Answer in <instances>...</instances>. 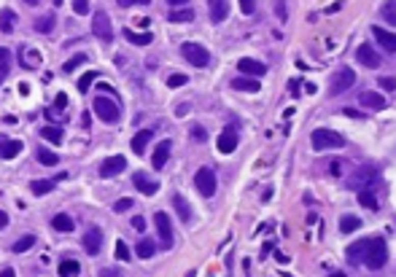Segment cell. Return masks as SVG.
I'll use <instances>...</instances> for the list:
<instances>
[{
    "label": "cell",
    "mask_w": 396,
    "mask_h": 277,
    "mask_svg": "<svg viewBox=\"0 0 396 277\" xmlns=\"http://www.w3.org/2000/svg\"><path fill=\"white\" fill-rule=\"evenodd\" d=\"M207 8H210V22L221 24L226 16H229V0H207Z\"/></svg>",
    "instance_id": "16"
},
{
    "label": "cell",
    "mask_w": 396,
    "mask_h": 277,
    "mask_svg": "<svg viewBox=\"0 0 396 277\" xmlns=\"http://www.w3.org/2000/svg\"><path fill=\"white\" fill-rule=\"evenodd\" d=\"M116 3H119L121 8H127V6H148L151 0H116Z\"/></svg>",
    "instance_id": "47"
},
{
    "label": "cell",
    "mask_w": 396,
    "mask_h": 277,
    "mask_svg": "<svg viewBox=\"0 0 396 277\" xmlns=\"http://www.w3.org/2000/svg\"><path fill=\"white\" fill-rule=\"evenodd\" d=\"M189 135H192V140H197V143H205L207 140V132H205V127H200V124H192Z\"/></svg>",
    "instance_id": "42"
},
{
    "label": "cell",
    "mask_w": 396,
    "mask_h": 277,
    "mask_svg": "<svg viewBox=\"0 0 396 277\" xmlns=\"http://www.w3.org/2000/svg\"><path fill=\"white\" fill-rule=\"evenodd\" d=\"M329 277H348V274H345V272H332Z\"/></svg>",
    "instance_id": "58"
},
{
    "label": "cell",
    "mask_w": 396,
    "mask_h": 277,
    "mask_svg": "<svg viewBox=\"0 0 396 277\" xmlns=\"http://www.w3.org/2000/svg\"><path fill=\"white\" fill-rule=\"evenodd\" d=\"M173 207H175V213H178V218H181L183 224L192 221V207H189V202L181 194H173Z\"/></svg>",
    "instance_id": "23"
},
{
    "label": "cell",
    "mask_w": 396,
    "mask_h": 277,
    "mask_svg": "<svg viewBox=\"0 0 396 277\" xmlns=\"http://www.w3.org/2000/svg\"><path fill=\"white\" fill-rule=\"evenodd\" d=\"M24 3H27V6H35V3H41V0H24Z\"/></svg>",
    "instance_id": "59"
},
{
    "label": "cell",
    "mask_w": 396,
    "mask_h": 277,
    "mask_svg": "<svg viewBox=\"0 0 396 277\" xmlns=\"http://www.w3.org/2000/svg\"><path fill=\"white\" fill-rule=\"evenodd\" d=\"M54 180H33V183H30V191H33V194L35 197H41V194H49V191H54Z\"/></svg>",
    "instance_id": "32"
},
{
    "label": "cell",
    "mask_w": 396,
    "mask_h": 277,
    "mask_svg": "<svg viewBox=\"0 0 396 277\" xmlns=\"http://www.w3.org/2000/svg\"><path fill=\"white\" fill-rule=\"evenodd\" d=\"M356 60L364 65V68H369V70H375V68H380V62H383V57L377 54L369 43H361L356 49Z\"/></svg>",
    "instance_id": "11"
},
{
    "label": "cell",
    "mask_w": 396,
    "mask_h": 277,
    "mask_svg": "<svg viewBox=\"0 0 396 277\" xmlns=\"http://www.w3.org/2000/svg\"><path fill=\"white\" fill-rule=\"evenodd\" d=\"M181 54H183V60L186 62H192L194 68H207L210 65V54H207V49L205 46H200V43H183L181 46Z\"/></svg>",
    "instance_id": "4"
},
{
    "label": "cell",
    "mask_w": 396,
    "mask_h": 277,
    "mask_svg": "<svg viewBox=\"0 0 396 277\" xmlns=\"http://www.w3.org/2000/svg\"><path fill=\"white\" fill-rule=\"evenodd\" d=\"M81 247L87 251L89 256H97L102 251V229L100 226H89L81 237Z\"/></svg>",
    "instance_id": "8"
},
{
    "label": "cell",
    "mask_w": 396,
    "mask_h": 277,
    "mask_svg": "<svg viewBox=\"0 0 396 277\" xmlns=\"http://www.w3.org/2000/svg\"><path fill=\"white\" fill-rule=\"evenodd\" d=\"M124 167H127V159L124 156H111V159H105L100 164V175L102 178H113V175H119Z\"/></svg>",
    "instance_id": "15"
},
{
    "label": "cell",
    "mask_w": 396,
    "mask_h": 277,
    "mask_svg": "<svg viewBox=\"0 0 396 277\" xmlns=\"http://www.w3.org/2000/svg\"><path fill=\"white\" fill-rule=\"evenodd\" d=\"M192 19H194V11H189V8H181V11H167V22L181 24V22H192Z\"/></svg>",
    "instance_id": "34"
},
{
    "label": "cell",
    "mask_w": 396,
    "mask_h": 277,
    "mask_svg": "<svg viewBox=\"0 0 396 277\" xmlns=\"http://www.w3.org/2000/svg\"><path fill=\"white\" fill-rule=\"evenodd\" d=\"M22 151V140L14 137H0V159H14Z\"/></svg>",
    "instance_id": "19"
},
{
    "label": "cell",
    "mask_w": 396,
    "mask_h": 277,
    "mask_svg": "<svg viewBox=\"0 0 396 277\" xmlns=\"http://www.w3.org/2000/svg\"><path fill=\"white\" fill-rule=\"evenodd\" d=\"M377 183H380V178H377V170H375L372 164H361L351 178H348L345 188H351V191H361V188H375Z\"/></svg>",
    "instance_id": "1"
},
{
    "label": "cell",
    "mask_w": 396,
    "mask_h": 277,
    "mask_svg": "<svg viewBox=\"0 0 396 277\" xmlns=\"http://www.w3.org/2000/svg\"><path fill=\"white\" fill-rule=\"evenodd\" d=\"M78 272H81V264L75 261V259L60 261V269H57V274H60V277H78Z\"/></svg>",
    "instance_id": "24"
},
{
    "label": "cell",
    "mask_w": 396,
    "mask_h": 277,
    "mask_svg": "<svg viewBox=\"0 0 396 277\" xmlns=\"http://www.w3.org/2000/svg\"><path fill=\"white\" fill-rule=\"evenodd\" d=\"M154 224H156V232H159V240H162V247H173V226H170V218L167 213H154Z\"/></svg>",
    "instance_id": "9"
},
{
    "label": "cell",
    "mask_w": 396,
    "mask_h": 277,
    "mask_svg": "<svg viewBox=\"0 0 396 277\" xmlns=\"http://www.w3.org/2000/svg\"><path fill=\"white\" fill-rule=\"evenodd\" d=\"M124 38L129 43H135V46H148L151 41H154V35H151V33H135V30H124Z\"/></svg>",
    "instance_id": "28"
},
{
    "label": "cell",
    "mask_w": 396,
    "mask_h": 277,
    "mask_svg": "<svg viewBox=\"0 0 396 277\" xmlns=\"http://www.w3.org/2000/svg\"><path fill=\"white\" fill-rule=\"evenodd\" d=\"M194 186H197V191H200L202 197H213L216 186H219V183H216V173L210 167H200L194 173Z\"/></svg>",
    "instance_id": "6"
},
{
    "label": "cell",
    "mask_w": 396,
    "mask_h": 277,
    "mask_svg": "<svg viewBox=\"0 0 396 277\" xmlns=\"http://www.w3.org/2000/svg\"><path fill=\"white\" fill-rule=\"evenodd\" d=\"M393 6H396V3H393V0H388V3H385V6L380 8V14L385 16V22H388L391 27H393V22H396V14H393Z\"/></svg>",
    "instance_id": "43"
},
{
    "label": "cell",
    "mask_w": 396,
    "mask_h": 277,
    "mask_svg": "<svg viewBox=\"0 0 396 277\" xmlns=\"http://www.w3.org/2000/svg\"><path fill=\"white\" fill-rule=\"evenodd\" d=\"M167 156H170V140H162V143L154 148V156H151V164H154V170H162V167L167 164Z\"/></svg>",
    "instance_id": "22"
},
{
    "label": "cell",
    "mask_w": 396,
    "mask_h": 277,
    "mask_svg": "<svg viewBox=\"0 0 396 277\" xmlns=\"http://www.w3.org/2000/svg\"><path fill=\"white\" fill-rule=\"evenodd\" d=\"M100 73H94V70H89V73H84L81 78H78V92H89V87L94 84V78H97Z\"/></svg>",
    "instance_id": "40"
},
{
    "label": "cell",
    "mask_w": 396,
    "mask_h": 277,
    "mask_svg": "<svg viewBox=\"0 0 396 277\" xmlns=\"http://www.w3.org/2000/svg\"><path fill=\"white\" fill-rule=\"evenodd\" d=\"M54 108H68V97H65V94H57V100H54Z\"/></svg>",
    "instance_id": "49"
},
{
    "label": "cell",
    "mask_w": 396,
    "mask_h": 277,
    "mask_svg": "<svg viewBox=\"0 0 396 277\" xmlns=\"http://www.w3.org/2000/svg\"><path fill=\"white\" fill-rule=\"evenodd\" d=\"M237 70L243 75H251V78H259V75L267 73V65L259 62V60H251V57H243V60H237Z\"/></svg>",
    "instance_id": "12"
},
{
    "label": "cell",
    "mask_w": 396,
    "mask_h": 277,
    "mask_svg": "<svg viewBox=\"0 0 396 277\" xmlns=\"http://www.w3.org/2000/svg\"><path fill=\"white\" fill-rule=\"evenodd\" d=\"M33 245H35V237H33V234H24V237H19V240L11 245V251H14V253H27Z\"/></svg>",
    "instance_id": "33"
},
{
    "label": "cell",
    "mask_w": 396,
    "mask_h": 277,
    "mask_svg": "<svg viewBox=\"0 0 396 277\" xmlns=\"http://www.w3.org/2000/svg\"><path fill=\"white\" fill-rule=\"evenodd\" d=\"M92 33L100 38V41L111 43L113 41V24H111V16L105 11H94L92 16Z\"/></svg>",
    "instance_id": "7"
},
{
    "label": "cell",
    "mask_w": 396,
    "mask_h": 277,
    "mask_svg": "<svg viewBox=\"0 0 396 277\" xmlns=\"http://www.w3.org/2000/svg\"><path fill=\"white\" fill-rule=\"evenodd\" d=\"M310 140H313V148L315 151H337V148H345V137L339 135V132H334V129H315L313 135H310Z\"/></svg>",
    "instance_id": "3"
},
{
    "label": "cell",
    "mask_w": 396,
    "mask_h": 277,
    "mask_svg": "<svg viewBox=\"0 0 396 277\" xmlns=\"http://www.w3.org/2000/svg\"><path fill=\"white\" fill-rule=\"evenodd\" d=\"M41 137L49 140V143H54V146H60V143H62V129H57V127H43V129H41Z\"/></svg>",
    "instance_id": "36"
},
{
    "label": "cell",
    "mask_w": 396,
    "mask_h": 277,
    "mask_svg": "<svg viewBox=\"0 0 396 277\" xmlns=\"http://www.w3.org/2000/svg\"><path fill=\"white\" fill-rule=\"evenodd\" d=\"M372 35L377 38V43L385 49V54H393L396 51V38H393V33L385 30V27H372Z\"/></svg>",
    "instance_id": "18"
},
{
    "label": "cell",
    "mask_w": 396,
    "mask_h": 277,
    "mask_svg": "<svg viewBox=\"0 0 396 277\" xmlns=\"http://www.w3.org/2000/svg\"><path fill=\"white\" fill-rule=\"evenodd\" d=\"M8 70H11V51H8V49H3V46H0V73H8Z\"/></svg>",
    "instance_id": "41"
},
{
    "label": "cell",
    "mask_w": 396,
    "mask_h": 277,
    "mask_svg": "<svg viewBox=\"0 0 396 277\" xmlns=\"http://www.w3.org/2000/svg\"><path fill=\"white\" fill-rule=\"evenodd\" d=\"M84 62H87V54H75V57H70V60L62 65V73H73V70L78 68V65H84Z\"/></svg>",
    "instance_id": "38"
},
{
    "label": "cell",
    "mask_w": 396,
    "mask_h": 277,
    "mask_svg": "<svg viewBox=\"0 0 396 277\" xmlns=\"http://www.w3.org/2000/svg\"><path fill=\"white\" fill-rule=\"evenodd\" d=\"M54 24H57L54 14H46L43 19H38V22H35V30H38V33H51V30H54Z\"/></svg>",
    "instance_id": "37"
},
{
    "label": "cell",
    "mask_w": 396,
    "mask_h": 277,
    "mask_svg": "<svg viewBox=\"0 0 396 277\" xmlns=\"http://www.w3.org/2000/svg\"><path fill=\"white\" fill-rule=\"evenodd\" d=\"M366 245H369V240H356L351 247H348V261L351 264H364V256H366Z\"/></svg>",
    "instance_id": "20"
},
{
    "label": "cell",
    "mask_w": 396,
    "mask_h": 277,
    "mask_svg": "<svg viewBox=\"0 0 396 277\" xmlns=\"http://www.w3.org/2000/svg\"><path fill=\"white\" fill-rule=\"evenodd\" d=\"M186 84H189V75H183V73H173V75H167V87H170V89L186 87Z\"/></svg>",
    "instance_id": "39"
},
{
    "label": "cell",
    "mask_w": 396,
    "mask_h": 277,
    "mask_svg": "<svg viewBox=\"0 0 396 277\" xmlns=\"http://www.w3.org/2000/svg\"><path fill=\"white\" fill-rule=\"evenodd\" d=\"M0 277H16V272H14V269H8V266H6V269L0 272Z\"/></svg>",
    "instance_id": "56"
},
{
    "label": "cell",
    "mask_w": 396,
    "mask_h": 277,
    "mask_svg": "<svg viewBox=\"0 0 396 277\" xmlns=\"http://www.w3.org/2000/svg\"><path fill=\"white\" fill-rule=\"evenodd\" d=\"M358 226H361V221H358L356 215H342V218H339V232H342V234H353Z\"/></svg>",
    "instance_id": "29"
},
{
    "label": "cell",
    "mask_w": 396,
    "mask_h": 277,
    "mask_svg": "<svg viewBox=\"0 0 396 277\" xmlns=\"http://www.w3.org/2000/svg\"><path fill=\"white\" fill-rule=\"evenodd\" d=\"M14 27H16V14L11 11V8H3L0 11V33H14Z\"/></svg>",
    "instance_id": "25"
},
{
    "label": "cell",
    "mask_w": 396,
    "mask_h": 277,
    "mask_svg": "<svg viewBox=\"0 0 396 277\" xmlns=\"http://www.w3.org/2000/svg\"><path fill=\"white\" fill-rule=\"evenodd\" d=\"M132 229H138V232H143V229H146V221H143V218H140V215H135V218H132Z\"/></svg>",
    "instance_id": "50"
},
{
    "label": "cell",
    "mask_w": 396,
    "mask_h": 277,
    "mask_svg": "<svg viewBox=\"0 0 396 277\" xmlns=\"http://www.w3.org/2000/svg\"><path fill=\"white\" fill-rule=\"evenodd\" d=\"M132 183H135V188L140 191V194H146V197H154L159 191V183L154 178H148L146 173H135V175H132Z\"/></svg>",
    "instance_id": "13"
},
{
    "label": "cell",
    "mask_w": 396,
    "mask_h": 277,
    "mask_svg": "<svg viewBox=\"0 0 396 277\" xmlns=\"http://www.w3.org/2000/svg\"><path fill=\"white\" fill-rule=\"evenodd\" d=\"M3 78H6V75H3V73H0V84H3Z\"/></svg>",
    "instance_id": "60"
},
{
    "label": "cell",
    "mask_w": 396,
    "mask_h": 277,
    "mask_svg": "<svg viewBox=\"0 0 396 277\" xmlns=\"http://www.w3.org/2000/svg\"><path fill=\"white\" fill-rule=\"evenodd\" d=\"M353 81H356V73L351 68H339L334 75H332V94H339V92H345V89H351L353 87Z\"/></svg>",
    "instance_id": "10"
},
{
    "label": "cell",
    "mask_w": 396,
    "mask_h": 277,
    "mask_svg": "<svg viewBox=\"0 0 396 277\" xmlns=\"http://www.w3.org/2000/svg\"><path fill=\"white\" fill-rule=\"evenodd\" d=\"M170 6H183V3H189V0H167Z\"/></svg>",
    "instance_id": "57"
},
{
    "label": "cell",
    "mask_w": 396,
    "mask_h": 277,
    "mask_svg": "<svg viewBox=\"0 0 396 277\" xmlns=\"http://www.w3.org/2000/svg\"><path fill=\"white\" fill-rule=\"evenodd\" d=\"M216 146H219L221 154H232V151L237 148V132H234L232 127H226L219 135V143H216Z\"/></svg>",
    "instance_id": "17"
},
{
    "label": "cell",
    "mask_w": 396,
    "mask_h": 277,
    "mask_svg": "<svg viewBox=\"0 0 396 277\" xmlns=\"http://www.w3.org/2000/svg\"><path fill=\"white\" fill-rule=\"evenodd\" d=\"M8 226V215H6V210H0V229H6Z\"/></svg>",
    "instance_id": "54"
},
{
    "label": "cell",
    "mask_w": 396,
    "mask_h": 277,
    "mask_svg": "<svg viewBox=\"0 0 396 277\" xmlns=\"http://www.w3.org/2000/svg\"><path fill=\"white\" fill-rule=\"evenodd\" d=\"M73 11L75 14H89V0H73Z\"/></svg>",
    "instance_id": "45"
},
{
    "label": "cell",
    "mask_w": 396,
    "mask_h": 277,
    "mask_svg": "<svg viewBox=\"0 0 396 277\" xmlns=\"http://www.w3.org/2000/svg\"><path fill=\"white\" fill-rule=\"evenodd\" d=\"M339 161H342V159H332V167H329V173H332V175H339Z\"/></svg>",
    "instance_id": "53"
},
{
    "label": "cell",
    "mask_w": 396,
    "mask_h": 277,
    "mask_svg": "<svg viewBox=\"0 0 396 277\" xmlns=\"http://www.w3.org/2000/svg\"><path fill=\"white\" fill-rule=\"evenodd\" d=\"M358 102H361V108H369V110H383V108H388V100L380 97L377 92H361V94H358Z\"/></svg>",
    "instance_id": "14"
},
{
    "label": "cell",
    "mask_w": 396,
    "mask_h": 277,
    "mask_svg": "<svg viewBox=\"0 0 396 277\" xmlns=\"http://www.w3.org/2000/svg\"><path fill=\"white\" fill-rule=\"evenodd\" d=\"M51 226L57 229V232H65V234H68V232H73V218H70L68 213H60V215L51 218Z\"/></svg>",
    "instance_id": "27"
},
{
    "label": "cell",
    "mask_w": 396,
    "mask_h": 277,
    "mask_svg": "<svg viewBox=\"0 0 396 277\" xmlns=\"http://www.w3.org/2000/svg\"><path fill=\"white\" fill-rule=\"evenodd\" d=\"M358 202H361L366 210H377L380 205H377V197L372 194V188H361L358 191Z\"/></svg>",
    "instance_id": "30"
},
{
    "label": "cell",
    "mask_w": 396,
    "mask_h": 277,
    "mask_svg": "<svg viewBox=\"0 0 396 277\" xmlns=\"http://www.w3.org/2000/svg\"><path fill=\"white\" fill-rule=\"evenodd\" d=\"M342 116H348V119H364V113H358V110H353V108H345Z\"/></svg>",
    "instance_id": "51"
},
{
    "label": "cell",
    "mask_w": 396,
    "mask_h": 277,
    "mask_svg": "<svg viewBox=\"0 0 396 277\" xmlns=\"http://www.w3.org/2000/svg\"><path fill=\"white\" fill-rule=\"evenodd\" d=\"M380 87H383L385 92H393V78H385V75H383V78H380Z\"/></svg>",
    "instance_id": "52"
},
{
    "label": "cell",
    "mask_w": 396,
    "mask_h": 277,
    "mask_svg": "<svg viewBox=\"0 0 396 277\" xmlns=\"http://www.w3.org/2000/svg\"><path fill=\"white\" fill-rule=\"evenodd\" d=\"M240 11H243L245 16H251V14H253V0H240Z\"/></svg>",
    "instance_id": "48"
},
{
    "label": "cell",
    "mask_w": 396,
    "mask_h": 277,
    "mask_svg": "<svg viewBox=\"0 0 396 277\" xmlns=\"http://www.w3.org/2000/svg\"><path fill=\"white\" fill-rule=\"evenodd\" d=\"M135 253L140 256V259H151V256L156 253V245L151 242V240H140V242H138V247H135Z\"/></svg>",
    "instance_id": "35"
},
{
    "label": "cell",
    "mask_w": 396,
    "mask_h": 277,
    "mask_svg": "<svg viewBox=\"0 0 396 277\" xmlns=\"http://www.w3.org/2000/svg\"><path fill=\"white\" fill-rule=\"evenodd\" d=\"M132 205H135V202H132V199H129V197H121V199H119V202H116V205H113V213H127V210H129Z\"/></svg>",
    "instance_id": "44"
},
{
    "label": "cell",
    "mask_w": 396,
    "mask_h": 277,
    "mask_svg": "<svg viewBox=\"0 0 396 277\" xmlns=\"http://www.w3.org/2000/svg\"><path fill=\"white\" fill-rule=\"evenodd\" d=\"M388 261V245H385L383 237H372L369 245H366V256H364V264L369 269H380Z\"/></svg>",
    "instance_id": "2"
},
{
    "label": "cell",
    "mask_w": 396,
    "mask_h": 277,
    "mask_svg": "<svg viewBox=\"0 0 396 277\" xmlns=\"http://www.w3.org/2000/svg\"><path fill=\"white\" fill-rule=\"evenodd\" d=\"M94 113H97V119H102L105 124H116L121 119L119 105L111 97H94Z\"/></svg>",
    "instance_id": "5"
},
{
    "label": "cell",
    "mask_w": 396,
    "mask_h": 277,
    "mask_svg": "<svg viewBox=\"0 0 396 277\" xmlns=\"http://www.w3.org/2000/svg\"><path fill=\"white\" fill-rule=\"evenodd\" d=\"M35 159L41 161V164H46V167H54L57 161H60V156L54 154V151H49V148H38V154H35Z\"/></svg>",
    "instance_id": "31"
},
{
    "label": "cell",
    "mask_w": 396,
    "mask_h": 277,
    "mask_svg": "<svg viewBox=\"0 0 396 277\" xmlns=\"http://www.w3.org/2000/svg\"><path fill=\"white\" fill-rule=\"evenodd\" d=\"M116 259H119V261H127V259H129V251H127V245L121 242V240L116 242Z\"/></svg>",
    "instance_id": "46"
},
{
    "label": "cell",
    "mask_w": 396,
    "mask_h": 277,
    "mask_svg": "<svg viewBox=\"0 0 396 277\" xmlns=\"http://www.w3.org/2000/svg\"><path fill=\"white\" fill-rule=\"evenodd\" d=\"M54 3H57V6H62V0H54Z\"/></svg>",
    "instance_id": "61"
},
{
    "label": "cell",
    "mask_w": 396,
    "mask_h": 277,
    "mask_svg": "<svg viewBox=\"0 0 396 277\" xmlns=\"http://www.w3.org/2000/svg\"><path fill=\"white\" fill-rule=\"evenodd\" d=\"M148 140H151V129H140L135 137H132V151L140 156V154H146V146H148Z\"/></svg>",
    "instance_id": "26"
},
{
    "label": "cell",
    "mask_w": 396,
    "mask_h": 277,
    "mask_svg": "<svg viewBox=\"0 0 396 277\" xmlns=\"http://www.w3.org/2000/svg\"><path fill=\"white\" fill-rule=\"evenodd\" d=\"M175 113H178V116H186V113H189V105H186V102H183V105H178V110H175Z\"/></svg>",
    "instance_id": "55"
},
{
    "label": "cell",
    "mask_w": 396,
    "mask_h": 277,
    "mask_svg": "<svg viewBox=\"0 0 396 277\" xmlns=\"http://www.w3.org/2000/svg\"><path fill=\"white\" fill-rule=\"evenodd\" d=\"M232 89H237V92H253V94H256L261 89V84H259V78L240 75V78H232Z\"/></svg>",
    "instance_id": "21"
}]
</instances>
